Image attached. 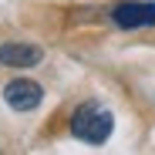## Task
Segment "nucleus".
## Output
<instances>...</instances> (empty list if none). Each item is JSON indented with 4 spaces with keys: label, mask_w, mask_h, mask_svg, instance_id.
I'll list each match as a JSON object with an SVG mask.
<instances>
[{
    "label": "nucleus",
    "mask_w": 155,
    "mask_h": 155,
    "mask_svg": "<svg viewBox=\"0 0 155 155\" xmlns=\"http://www.w3.org/2000/svg\"><path fill=\"white\" fill-rule=\"evenodd\" d=\"M111 128H115L111 111H105L101 105H94V101H84V105L74 108V115H71V135L81 138V142H88V145L108 142Z\"/></svg>",
    "instance_id": "nucleus-1"
},
{
    "label": "nucleus",
    "mask_w": 155,
    "mask_h": 155,
    "mask_svg": "<svg viewBox=\"0 0 155 155\" xmlns=\"http://www.w3.org/2000/svg\"><path fill=\"white\" fill-rule=\"evenodd\" d=\"M111 20L125 31H138L155 24V0H125L111 7Z\"/></svg>",
    "instance_id": "nucleus-2"
},
{
    "label": "nucleus",
    "mask_w": 155,
    "mask_h": 155,
    "mask_svg": "<svg viewBox=\"0 0 155 155\" xmlns=\"http://www.w3.org/2000/svg\"><path fill=\"white\" fill-rule=\"evenodd\" d=\"M4 98H7V105L14 111H34L41 105V98H44V88L37 81H27V78H17V81H10L4 88Z\"/></svg>",
    "instance_id": "nucleus-3"
},
{
    "label": "nucleus",
    "mask_w": 155,
    "mask_h": 155,
    "mask_svg": "<svg viewBox=\"0 0 155 155\" xmlns=\"http://www.w3.org/2000/svg\"><path fill=\"white\" fill-rule=\"evenodd\" d=\"M44 51L37 44H0V64L4 68H34L41 64Z\"/></svg>",
    "instance_id": "nucleus-4"
}]
</instances>
